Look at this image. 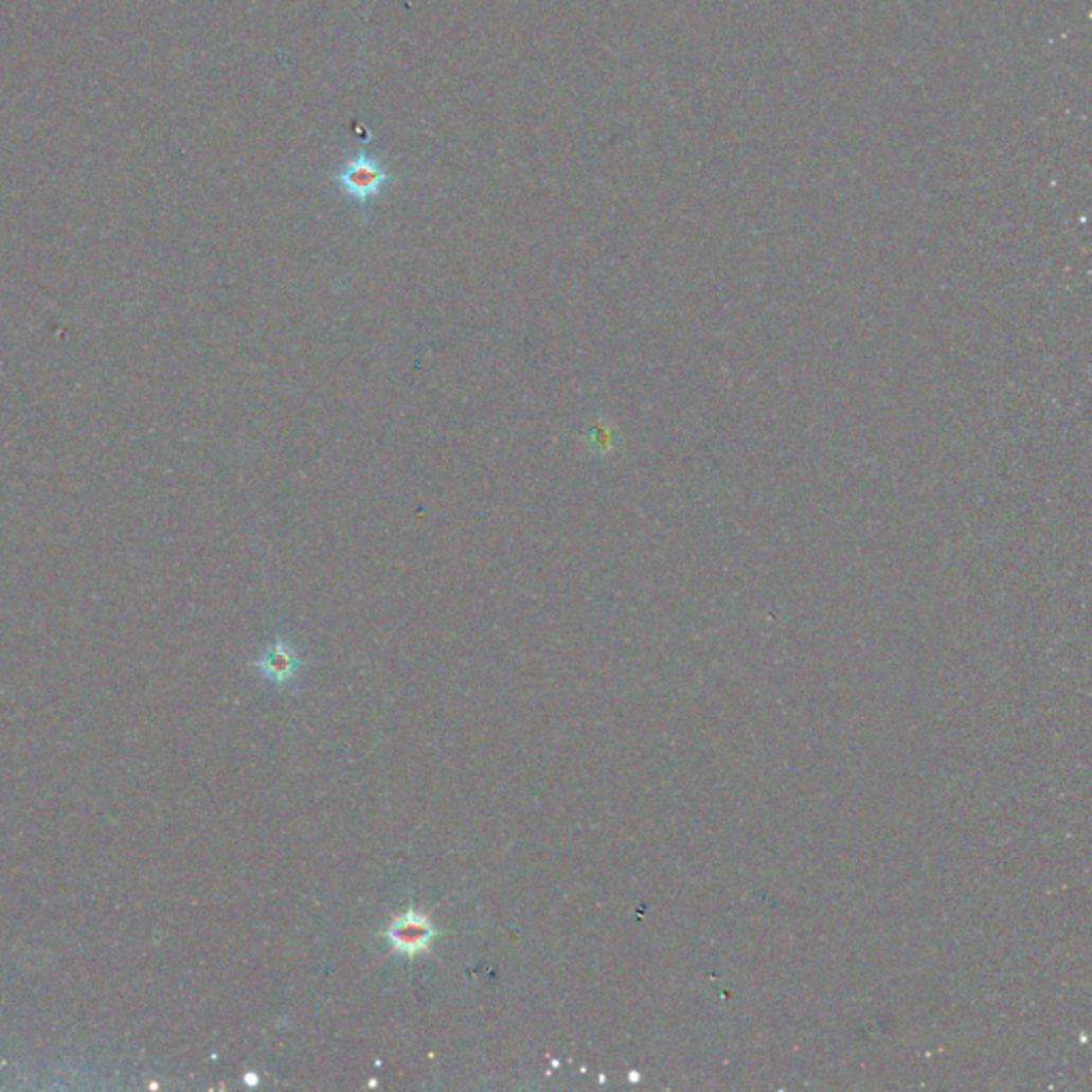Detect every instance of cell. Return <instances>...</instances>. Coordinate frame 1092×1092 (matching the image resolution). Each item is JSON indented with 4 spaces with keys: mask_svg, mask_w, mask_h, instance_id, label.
Returning a JSON list of instances; mask_svg holds the SVG:
<instances>
[{
    "mask_svg": "<svg viewBox=\"0 0 1092 1092\" xmlns=\"http://www.w3.org/2000/svg\"><path fill=\"white\" fill-rule=\"evenodd\" d=\"M336 182L351 201L368 205L384 193L387 184L391 182V174L378 159H374V156L357 154L355 159H351L342 167Z\"/></svg>",
    "mask_w": 1092,
    "mask_h": 1092,
    "instance_id": "6da1fadb",
    "label": "cell"
},
{
    "mask_svg": "<svg viewBox=\"0 0 1092 1092\" xmlns=\"http://www.w3.org/2000/svg\"><path fill=\"white\" fill-rule=\"evenodd\" d=\"M299 668H301V658H299L297 649L284 639H275L267 647L263 658L258 660L261 675L278 685L292 681L297 677Z\"/></svg>",
    "mask_w": 1092,
    "mask_h": 1092,
    "instance_id": "3957f363",
    "label": "cell"
},
{
    "mask_svg": "<svg viewBox=\"0 0 1092 1092\" xmlns=\"http://www.w3.org/2000/svg\"><path fill=\"white\" fill-rule=\"evenodd\" d=\"M433 937H435V930H433L431 921L416 909H410L408 913L397 917L391 924V928L387 930V939L393 946V950L408 959L427 952Z\"/></svg>",
    "mask_w": 1092,
    "mask_h": 1092,
    "instance_id": "7a4b0ae2",
    "label": "cell"
}]
</instances>
